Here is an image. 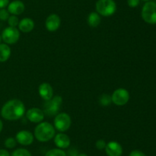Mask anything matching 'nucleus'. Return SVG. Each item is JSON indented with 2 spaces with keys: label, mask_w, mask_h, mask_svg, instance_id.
Listing matches in <instances>:
<instances>
[{
  "label": "nucleus",
  "mask_w": 156,
  "mask_h": 156,
  "mask_svg": "<svg viewBox=\"0 0 156 156\" xmlns=\"http://www.w3.org/2000/svg\"><path fill=\"white\" fill-rule=\"evenodd\" d=\"M2 35H0V44H2Z\"/></svg>",
  "instance_id": "obj_33"
},
{
  "label": "nucleus",
  "mask_w": 156,
  "mask_h": 156,
  "mask_svg": "<svg viewBox=\"0 0 156 156\" xmlns=\"http://www.w3.org/2000/svg\"><path fill=\"white\" fill-rule=\"evenodd\" d=\"M99 102H100L101 105L105 106L110 105V104L112 102V100H111V96L106 94V93L102 94L101 96H100V97H99Z\"/></svg>",
  "instance_id": "obj_20"
},
{
  "label": "nucleus",
  "mask_w": 156,
  "mask_h": 156,
  "mask_svg": "<svg viewBox=\"0 0 156 156\" xmlns=\"http://www.w3.org/2000/svg\"><path fill=\"white\" fill-rule=\"evenodd\" d=\"M9 11L6 10L5 9H0V20L2 21H7L9 19Z\"/></svg>",
  "instance_id": "obj_24"
},
{
  "label": "nucleus",
  "mask_w": 156,
  "mask_h": 156,
  "mask_svg": "<svg viewBox=\"0 0 156 156\" xmlns=\"http://www.w3.org/2000/svg\"><path fill=\"white\" fill-rule=\"evenodd\" d=\"M105 149L108 156H121L123 154V148L121 145L114 141L108 142Z\"/></svg>",
  "instance_id": "obj_12"
},
{
  "label": "nucleus",
  "mask_w": 156,
  "mask_h": 156,
  "mask_svg": "<svg viewBox=\"0 0 156 156\" xmlns=\"http://www.w3.org/2000/svg\"><path fill=\"white\" fill-rule=\"evenodd\" d=\"M11 156H32L31 153L25 148H17L11 154Z\"/></svg>",
  "instance_id": "obj_21"
},
{
  "label": "nucleus",
  "mask_w": 156,
  "mask_h": 156,
  "mask_svg": "<svg viewBox=\"0 0 156 156\" xmlns=\"http://www.w3.org/2000/svg\"><path fill=\"white\" fill-rule=\"evenodd\" d=\"M72 119L69 115L66 113H58L54 118V127L60 132L67 131L70 128Z\"/></svg>",
  "instance_id": "obj_5"
},
{
  "label": "nucleus",
  "mask_w": 156,
  "mask_h": 156,
  "mask_svg": "<svg viewBox=\"0 0 156 156\" xmlns=\"http://www.w3.org/2000/svg\"><path fill=\"white\" fill-rule=\"evenodd\" d=\"M95 9L99 15L105 17L111 16L115 13L117 5L114 0H98Z\"/></svg>",
  "instance_id": "obj_3"
},
{
  "label": "nucleus",
  "mask_w": 156,
  "mask_h": 156,
  "mask_svg": "<svg viewBox=\"0 0 156 156\" xmlns=\"http://www.w3.org/2000/svg\"><path fill=\"white\" fill-rule=\"evenodd\" d=\"M9 4V0H0V9H5Z\"/></svg>",
  "instance_id": "obj_28"
},
{
  "label": "nucleus",
  "mask_w": 156,
  "mask_h": 156,
  "mask_svg": "<svg viewBox=\"0 0 156 156\" xmlns=\"http://www.w3.org/2000/svg\"><path fill=\"white\" fill-rule=\"evenodd\" d=\"M129 156H146L145 153L143 151H140V150H133L129 153Z\"/></svg>",
  "instance_id": "obj_27"
},
{
  "label": "nucleus",
  "mask_w": 156,
  "mask_h": 156,
  "mask_svg": "<svg viewBox=\"0 0 156 156\" xmlns=\"http://www.w3.org/2000/svg\"><path fill=\"white\" fill-rule=\"evenodd\" d=\"M55 128L52 124L41 122L34 128V136L39 142H46L51 140L55 136Z\"/></svg>",
  "instance_id": "obj_2"
},
{
  "label": "nucleus",
  "mask_w": 156,
  "mask_h": 156,
  "mask_svg": "<svg viewBox=\"0 0 156 156\" xmlns=\"http://www.w3.org/2000/svg\"><path fill=\"white\" fill-rule=\"evenodd\" d=\"M34 28V22L31 18H23L22 20L18 23V28L24 33H28L30 32Z\"/></svg>",
  "instance_id": "obj_16"
},
{
  "label": "nucleus",
  "mask_w": 156,
  "mask_h": 156,
  "mask_svg": "<svg viewBox=\"0 0 156 156\" xmlns=\"http://www.w3.org/2000/svg\"><path fill=\"white\" fill-rule=\"evenodd\" d=\"M20 38V32L16 28H5L2 33V39L7 44H13L18 42Z\"/></svg>",
  "instance_id": "obj_7"
},
{
  "label": "nucleus",
  "mask_w": 156,
  "mask_h": 156,
  "mask_svg": "<svg viewBox=\"0 0 156 156\" xmlns=\"http://www.w3.org/2000/svg\"><path fill=\"white\" fill-rule=\"evenodd\" d=\"M54 143L58 147V148L64 149V148H67L69 147L71 141H70L69 137L66 134L58 133L54 138Z\"/></svg>",
  "instance_id": "obj_15"
},
{
  "label": "nucleus",
  "mask_w": 156,
  "mask_h": 156,
  "mask_svg": "<svg viewBox=\"0 0 156 156\" xmlns=\"http://www.w3.org/2000/svg\"><path fill=\"white\" fill-rule=\"evenodd\" d=\"M26 117L30 122L34 123H40L44 119V113L42 110L39 108H31L26 113Z\"/></svg>",
  "instance_id": "obj_9"
},
{
  "label": "nucleus",
  "mask_w": 156,
  "mask_h": 156,
  "mask_svg": "<svg viewBox=\"0 0 156 156\" xmlns=\"http://www.w3.org/2000/svg\"><path fill=\"white\" fill-rule=\"evenodd\" d=\"M25 113V106L22 101L14 99L9 100L3 105L1 110V116L3 119L9 121L19 119Z\"/></svg>",
  "instance_id": "obj_1"
},
{
  "label": "nucleus",
  "mask_w": 156,
  "mask_h": 156,
  "mask_svg": "<svg viewBox=\"0 0 156 156\" xmlns=\"http://www.w3.org/2000/svg\"><path fill=\"white\" fill-rule=\"evenodd\" d=\"M2 128H3V123H2V121L0 119V132H2Z\"/></svg>",
  "instance_id": "obj_31"
},
{
  "label": "nucleus",
  "mask_w": 156,
  "mask_h": 156,
  "mask_svg": "<svg viewBox=\"0 0 156 156\" xmlns=\"http://www.w3.org/2000/svg\"><path fill=\"white\" fill-rule=\"evenodd\" d=\"M11 56V48L7 44H0V62H5Z\"/></svg>",
  "instance_id": "obj_17"
},
{
  "label": "nucleus",
  "mask_w": 156,
  "mask_h": 156,
  "mask_svg": "<svg viewBox=\"0 0 156 156\" xmlns=\"http://www.w3.org/2000/svg\"><path fill=\"white\" fill-rule=\"evenodd\" d=\"M0 156H10V153L5 149H0Z\"/></svg>",
  "instance_id": "obj_30"
},
{
  "label": "nucleus",
  "mask_w": 156,
  "mask_h": 156,
  "mask_svg": "<svg viewBox=\"0 0 156 156\" xmlns=\"http://www.w3.org/2000/svg\"><path fill=\"white\" fill-rule=\"evenodd\" d=\"M4 144H5V146L7 148H13L16 146L17 141L15 138L9 137L5 139Z\"/></svg>",
  "instance_id": "obj_22"
},
{
  "label": "nucleus",
  "mask_w": 156,
  "mask_h": 156,
  "mask_svg": "<svg viewBox=\"0 0 156 156\" xmlns=\"http://www.w3.org/2000/svg\"><path fill=\"white\" fill-rule=\"evenodd\" d=\"M34 136L30 132L27 130H21L18 132L15 136L17 142L22 145H30L33 143Z\"/></svg>",
  "instance_id": "obj_10"
},
{
  "label": "nucleus",
  "mask_w": 156,
  "mask_h": 156,
  "mask_svg": "<svg viewBox=\"0 0 156 156\" xmlns=\"http://www.w3.org/2000/svg\"><path fill=\"white\" fill-rule=\"evenodd\" d=\"M106 145H107L106 142H105L104 139H99V140H98L95 143L96 148H97L98 150L105 149V147H106Z\"/></svg>",
  "instance_id": "obj_25"
},
{
  "label": "nucleus",
  "mask_w": 156,
  "mask_h": 156,
  "mask_svg": "<svg viewBox=\"0 0 156 156\" xmlns=\"http://www.w3.org/2000/svg\"><path fill=\"white\" fill-rule=\"evenodd\" d=\"M68 155L69 156H77L78 152L75 148H71V149L69 150L68 151Z\"/></svg>",
  "instance_id": "obj_29"
},
{
  "label": "nucleus",
  "mask_w": 156,
  "mask_h": 156,
  "mask_svg": "<svg viewBox=\"0 0 156 156\" xmlns=\"http://www.w3.org/2000/svg\"><path fill=\"white\" fill-rule=\"evenodd\" d=\"M40 96L45 101L50 100L53 97V90L48 83H42L38 88Z\"/></svg>",
  "instance_id": "obj_13"
},
{
  "label": "nucleus",
  "mask_w": 156,
  "mask_h": 156,
  "mask_svg": "<svg viewBox=\"0 0 156 156\" xmlns=\"http://www.w3.org/2000/svg\"><path fill=\"white\" fill-rule=\"evenodd\" d=\"M25 6L20 0H15L8 5V11L13 15H19L24 12Z\"/></svg>",
  "instance_id": "obj_14"
},
{
  "label": "nucleus",
  "mask_w": 156,
  "mask_h": 156,
  "mask_svg": "<svg viewBox=\"0 0 156 156\" xmlns=\"http://www.w3.org/2000/svg\"><path fill=\"white\" fill-rule=\"evenodd\" d=\"M45 156H67L66 153L60 148H53L47 151Z\"/></svg>",
  "instance_id": "obj_19"
},
{
  "label": "nucleus",
  "mask_w": 156,
  "mask_h": 156,
  "mask_svg": "<svg viewBox=\"0 0 156 156\" xmlns=\"http://www.w3.org/2000/svg\"><path fill=\"white\" fill-rule=\"evenodd\" d=\"M77 156H88L85 153H80V154H78Z\"/></svg>",
  "instance_id": "obj_32"
},
{
  "label": "nucleus",
  "mask_w": 156,
  "mask_h": 156,
  "mask_svg": "<svg viewBox=\"0 0 156 156\" xmlns=\"http://www.w3.org/2000/svg\"><path fill=\"white\" fill-rule=\"evenodd\" d=\"M142 18L146 23L156 24V3L147 2L142 9Z\"/></svg>",
  "instance_id": "obj_4"
},
{
  "label": "nucleus",
  "mask_w": 156,
  "mask_h": 156,
  "mask_svg": "<svg viewBox=\"0 0 156 156\" xmlns=\"http://www.w3.org/2000/svg\"><path fill=\"white\" fill-rule=\"evenodd\" d=\"M61 19L56 14H51L47 18L45 21V27L49 32H56L60 26Z\"/></svg>",
  "instance_id": "obj_11"
},
{
  "label": "nucleus",
  "mask_w": 156,
  "mask_h": 156,
  "mask_svg": "<svg viewBox=\"0 0 156 156\" xmlns=\"http://www.w3.org/2000/svg\"><path fill=\"white\" fill-rule=\"evenodd\" d=\"M101 20V19L100 15L98 12H93L88 15L87 21H88V25L91 26V27L95 28L100 24Z\"/></svg>",
  "instance_id": "obj_18"
},
{
  "label": "nucleus",
  "mask_w": 156,
  "mask_h": 156,
  "mask_svg": "<svg viewBox=\"0 0 156 156\" xmlns=\"http://www.w3.org/2000/svg\"><path fill=\"white\" fill-rule=\"evenodd\" d=\"M129 99V93L124 88H119L114 90L111 95V100L113 103L117 106H124Z\"/></svg>",
  "instance_id": "obj_8"
},
{
  "label": "nucleus",
  "mask_w": 156,
  "mask_h": 156,
  "mask_svg": "<svg viewBox=\"0 0 156 156\" xmlns=\"http://www.w3.org/2000/svg\"><path fill=\"white\" fill-rule=\"evenodd\" d=\"M140 0H127L128 6L130 8H136L140 4Z\"/></svg>",
  "instance_id": "obj_26"
},
{
  "label": "nucleus",
  "mask_w": 156,
  "mask_h": 156,
  "mask_svg": "<svg viewBox=\"0 0 156 156\" xmlns=\"http://www.w3.org/2000/svg\"><path fill=\"white\" fill-rule=\"evenodd\" d=\"M8 23H9V25L10 27H14L16 28L17 25H18V23H19V20L18 18L16 15H11L9 16V19H8Z\"/></svg>",
  "instance_id": "obj_23"
},
{
  "label": "nucleus",
  "mask_w": 156,
  "mask_h": 156,
  "mask_svg": "<svg viewBox=\"0 0 156 156\" xmlns=\"http://www.w3.org/2000/svg\"><path fill=\"white\" fill-rule=\"evenodd\" d=\"M143 1H145V2H149V0H143Z\"/></svg>",
  "instance_id": "obj_34"
},
{
  "label": "nucleus",
  "mask_w": 156,
  "mask_h": 156,
  "mask_svg": "<svg viewBox=\"0 0 156 156\" xmlns=\"http://www.w3.org/2000/svg\"><path fill=\"white\" fill-rule=\"evenodd\" d=\"M62 103V98L61 96H54L50 100L46 101L45 104H44V113L50 116H53V115H57L58 112L60 110Z\"/></svg>",
  "instance_id": "obj_6"
}]
</instances>
